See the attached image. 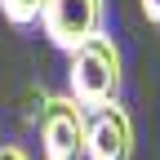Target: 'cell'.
<instances>
[{"mask_svg": "<svg viewBox=\"0 0 160 160\" xmlns=\"http://www.w3.org/2000/svg\"><path fill=\"white\" fill-rule=\"evenodd\" d=\"M120 85H125V58L107 31L89 36L80 49L67 53V98H76L85 111L120 102Z\"/></svg>", "mask_w": 160, "mask_h": 160, "instance_id": "1", "label": "cell"}, {"mask_svg": "<svg viewBox=\"0 0 160 160\" xmlns=\"http://www.w3.org/2000/svg\"><path fill=\"white\" fill-rule=\"evenodd\" d=\"M40 151L45 160H85V107L67 93L40 102Z\"/></svg>", "mask_w": 160, "mask_h": 160, "instance_id": "2", "label": "cell"}, {"mask_svg": "<svg viewBox=\"0 0 160 160\" xmlns=\"http://www.w3.org/2000/svg\"><path fill=\"white\" fill-rule=\"evenodd\" d=\"M40 31L53 49H80L89 36L102 31V0H45L40 5Z\"/></svg>", "mask_w": 160, "mask_h": 160, "instance_id": "3", "label": "cell"}, {"mask_svg": "<svg viewBox=\"0 0 160 160\" xmlns=\"http://www.w3.org/2000/svg\"><path fill=\"white\" fill-rule=\"evenodd\" d=\"M133 156V120L120 102L85 111V160H129Z\"/></svg>", "mask_w": 160, "mask_h": 160, "instance_id": "4", "label": "cell"}, {"mask_svg": "<svg viewBox=\"0 0 160 160\" xmlns=\"http://www.w3.org/2000/svg\"><path fill=\"white\" fill-rule=\"evenodd\" d=\"M40 5H45V0H0V13H5V22H13V27H36L40 22Z\"/></svg>", "mask_w": 160, "mask_h": 160, "instance_id": "5", "label": "cell"}, {"mask_svg": "<svg viewBox=\"0 0 160 160\" xmlns=\"http://www.w3.org/2000/svg\"><path fill=\"white\" fill-rule=\"evenodd\" d=\"M138 5H142V18L151 27H160V0H138Z\"/></svg>", "mask_w": 160, "mask_h": 160, "instance_id": "6", "label": "cell"}, {"mask_svg": "<svg viewBox=\"0 0 160 160\" xmlns=\"http://www.w3.org/2000/svg\"><path fill=\"white\" fill-rule=\"evenodd\" d=\"M0 160H27L22 147H0Z\"/></svg>", "mask_w": 160, "mask_h": 160, "instance_id": "7", "label": "cell"}]
</instances>
